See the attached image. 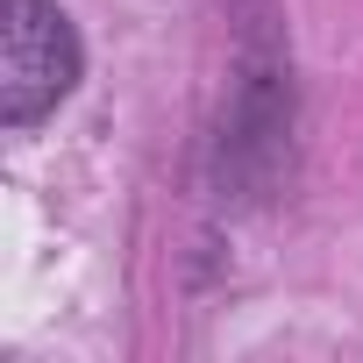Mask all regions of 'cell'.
<instances>
[{
    "label": "cell",
    "mask_w": 363,
    "mask_h": 363,
    "mask_svg": "<svg viewBox=\"0 0 363 363\" xmlns=\"http://www.w3.org/2000/svg\"><path fill=\"white\" fill-rule=\"evenodd\" d=\"M285 164H292V72L271 29H250L214 135V186L235 200H271Z\"/></svg>",
    "instance_id": "cell-1"
},
{
    "label": "cell",
    "mask_w": 363,
    "mask_h": 363,
    "mask_svg": "<svg viewBox=\"0 0 363 363\" xmlns=\"http://www.w3.org/2000/svg\"><path fill=\"white\" fill-rule=\"evenodd\" d=\"M79 86V36L50 0H0V121L29 128Z\"/></svg>",
    "instance_id": "cell-2"
}]
</instances>
